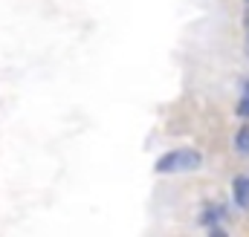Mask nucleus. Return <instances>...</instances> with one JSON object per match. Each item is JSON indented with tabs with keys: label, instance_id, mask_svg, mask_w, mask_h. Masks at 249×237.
Returning <instances> with one entry per match:
<instances>
[{
	"label": "nucleus",
	"instance_id": "nucleus-1",
	"mask_svg": "<svg viewBox=\"0 0 249 237\" xmlns=\"http://www.w3.org/2000/svg\"><path fill=\"white\" fill-rule=\"evenodd\" d=\"M203 168V153L194 151V148H177V151H168L157 159L154 171L157 174H191Z\"/></svg>",
	"mask_w": 249,
	"mask_h": 237
},
{
	"label": "nucleus",
	"instance_id": "nucleus-2",
	"mask_svg": "<svg viewBox=\"0 0 249 237\" xmlns=\"http://www.w3.org/2000/svg\"><path fill=\"white\" fill-rule=\"evenodd\" d=\"M232 194H235V203L249 211V177H235L232 179Z\"/></svg>",
	"mask_w": 249,
	"mask_h": 237
},
{
	"label": "nucleus",
	"instance_id": "nucleus-3",
	"mask_svg": "<svg viewBox=\"0 0 249 237\" xmlns=\"http://www.w3.org/2000/svg\"><path fill=\"white\" fill-rule=\"evenodd\" d=\"M235 151H238V153H249V124H244V127L235 133Z\"/></svg>",
	"mask_w": 249,
	"mask_h": 237
},
{
	"label": "nucleus",
	"instance_id": "nucleus-4",
	"mask_svg": "<svg viewBox=\"0 0 249 237\" xmlns=\"http://www.w3.org/2000/svg\"><path fill=\"white\" fill-rule=\"evenodd\" d=\"M220 217H223V208H220V205H209V208H206V214L200 217V223L212 226V223H214V220H220Z\"/></svg>",
	"mask_w": 249,
	"mask_h": 237
},
{
	"label": "nucleus",
	"instance_id": "nucleus-5",
	"mask_svg": "<svg viewBox=\"0 0 249 237\" xmlns=\"http://www.w3.org/2000/svg\"><path fill=\"white\" fill-rule=\"evenodd\" d=\"M244 90H247V96L241 99V104H238V113H241V116H249V84H244Z\"/></svg>",
	"mask_w": 249,
	"mask_h": 237
},
{
	"label": "nucleus",
	"instance_id": "nucleus-6",
	"mask_svg": "<svg viewBox=\"0 0 249 237\" xmlns=\"http://www.w3.org/2000/svg\"><path fill=\"white\" fill-rule=\"evenodd\" d=\"M247 3H249V0H247Z\"/></svg>",
	"mask_w": 249,
	"mask_h": 237
}]
</instances>
